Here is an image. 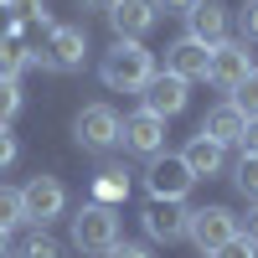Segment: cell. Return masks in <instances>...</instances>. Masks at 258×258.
Returning a JSON list of instances; mask_svg holds the SVG:
<instances>
[{
    "label": "cell",
    "instance_id": "1",
    "mask_svg": "<svg viewBox=\"0 0 258 258\" xmlns=\"http://www.w3.org/2000/svg\"><path fill=\"white\" fill-rule=\"evenodd\" d=\"M98 78H103V88H114V93H145V83L155 78V57H150L140 41H119L114 36V47L98 62Z\"/></svg>",
    "mask_w": 258,
    "mask_h": 258
},
{
    "label": "cell",
    "instance_id": "2",
    "mask_svg": "<svg viewBox=\"0 0 258 258\" xmlns=\"http://www.w3.org/2000/svg\"><path fill=\"white\" fill-rule=\"evenodd\" d=\"M114 243H119V217H114V207H103V202L78 207V217H73V248L88 253V258H103Z\"/></svg>",
    "mask_w": 258,
    "mask_h": 258
},
{
    "label": "cell",
    "instance_id": "3",
    "mask_svg": "<svg viewBox=\"0 0 258 258\" xmlns=\"http://www.w3.org/2000/svg\"><path fill=\"white\" fill-rule=\"evenodd\" d=\"M191 186H197V176H191L186 160L170 155V150H160V155L145 165V191H150V202H181Z\"/></svg>",
    "mask_w": 258,
    "mask_h": 258
},
{
    "label": "cell",
    "instance_id": "4",
    "mask_svg": "<svg viewBox=\"0 0 258 258\" xmlns=\"http://www.w3.org/2000/svg\"><path fill=\"white\" fill-rule=\"evenodd\" d=\"M186 238L212 258L227 238H238V217H232L227 207H191V217H186Z\"/></svg>",
    "mask_w": 258,
    "mask_h": 258
},
{
    "label": "cell",
    "instance_id": "5",
    "mask_svg": "<svg viewBox=\"0 0 258 258\" xmlns=\"http://www.w3.org/2000/svg\"><path fill=\"white\" fill-rule=\"evenodd\" d=\"M73 135L83 150H114L119 135H124V119L109 109V103H88L78 119H73Z\"/></svg>",
    "mask_w": 258,
    "mask_h": 258
},
{
    "label": "cell",
    "instance_id": "6",
    "mask_svg": "<svg viewBox=\"0 0 258 258\" xmlns=\"http://www.w3.org/2000/svg\"><path fill=\"white\" fill-rule=\"evenodd\" d=\"M21 202H26V222L47 227L62 217V207H68V191H62L57 176H31L26 186H21Z\"/></svg>",
    "mask_w": 258,
    "mask_h": 258
},
{
    "label": "cell",
    "instance_id": "7",
    "mask_svg": "<svg viewBox=\"0 0 258 258\" xmlns=\"http://www.w3.org/2000/svg\"><path fill=\"white\" fill-rule=\"evenodd\" d=\"M248 73H253V52H248V41H217V47H212L207 83H217L222 93H232Z\"/></svg>",
    "mask_w": 258,
    "mask_h": 258
},
{
    "label": "cell",
    "instance_id": "8",
    "mask_svg": "<svg viewBox=\"0 0 258 258\" xmlns=\"http://www.w3.org/2000/svg\"><path fill=\"white\" fill-rule=\"evenodd\" d=\"M83 57H88V36H83V26H52L47 52H41V68H52V73H78Z\"/></svg>",
    "mask_w": 258,
    "mask_h": 258
},
{
    "label": "cell",
    "instance_id": "9",
    "mask_svg": "<svg viewBox=\"0 0 258 258\" xmlns=\"http://www.w3.org/2000/svg\"><path fill=\"white\" fill-rule=\"evenodd\" d=\"M160 16L165 11L155 6V0H119V6L109 11V26H114L119 41H140V36H150L160 26Z\"/></svg>",
    "mask_w": 258,
    "mask_h": 258
},
{
    "label": "cell",
    "instance_id": "10",
    "mask_svg": "<svg viewBox=\"0 0 258 258\" xmlns=\"http://www.w3.org/2000/svg\"><path fill=\"white\" fill-rule=\"evenodd\" d=\"M119 145H124V150H135V155H145V160H155L160 150H165V119H160V114H150V109H135V114L124 119Z\"/></svg>",
    "mask_w": 258,
    "mask_h": 258
},
{
    "label": "cell",
    "instance_id": "11",
    "mask_svg": "<svg viewBox=\"0 0 258 258\" xmlns=\"http://www.w3.org/2000/svg\"><path fill=\"white\" fill-rule=\"evenodd\" d=\"M186 88H191L186 78H176V73H155V78L145 83V93H140V98H145L140 109H150V114H160V119H176V114L186 109V98H191Z\"/></svg>",
    "mask_w": 258,
    "mask_h": 258
},
{
    "label": "cell",
    "instance_id": "12",
    "mask_svg": "<svg viewBox=\"0 0 258 258\" xmlns=\"http://www.w3.org/2000/svg\"><path fill=\"white\" fill-rule=\"evenodd\" d=\"M207 68H212V47L197 36H181L165 47V73H176L186 83H207Z\"/></svg>",
    "mask_w": 258,
    "mask_h": 258
},
{
    "label": "cell",
    "instance_id": "13",
    "mask_svg": "<svg viewBox=\"0 0 258 258\" xmlns=\"http://www.w3.org/2000/svg\"><path fill=\"white\" fill-rule=\"evenodd\" d=\"M181 160H186V170L197 181H217L222 170H227V145H217V140H207L202 129L186 140V150H181Z\"/></svg>",
    "mask_w": 258,
    "mask_h": 258
},
{
    "label": "cell",
    "instance_id": "14",
    "mask_svg": "<svg viewBox=\"0 0 258 258\" xmlns=\"http://www.w3.org/2000/svg\"><path fill=\"white\" fill-rule=\"evenodd\" d=\"M186 217H191V207H181V202H150L140 212V222H145V232L155 243H181L186 238Z\"/></svg>",
    "mask_w": 258,
    "mask_h": 258
},
{
    "label": "cell",
    "instance_id": "15",
    "mask_svg": "<svg viewBox=\"0 0 258 258\" xmlns=\"http://www.w3.org/2000/svg\"><path fill=\"white\" fill-rule=\"evenodd\" d=\"M186 36L207 41V47L227 41V6H222V0H197V6L186 11Z\"/></svg>",
    "mask_w": 258,
    "mask_h": 258
},
{
    "label": "cell",
    "instance_id": "16",
    "mask_svg": "<svg viewBox=\"0 0 258 258\" xmlns=\"http://www.w3.org/2000/svg\"><path fill=\"white\" fill-rule=\"evenodd\" d=\"M243 129H248V114H243L232 98H222L217 109H207V119H202V135H207V140H217V145H238V140H243Z\"/></svg>",
    "mask_w": 258,
    "mask_h": 258
},
{
    "label": "cell",
    "instance_id": "17",
    "mask_svg": "<svg viewBox=\"0 0 258 258\" xmlns=\"http://www.w3.org/2000/svg\"><path fill=\"white\" fill-rule=\"evenodd\" d=\"M26 68H41V57H36V52H26L16 36H11V41H0V78L21 83V73H26Z\"/></svg>",
    "mask_w": 258,
    "mask_h": 258
},
{
    "label": "cell",
    "instance_id": "18",
    "mask_svg": "<svg viewBox=\"0 0 258 258\" xmlns=\"http://www.w3.org/2000/svg\"><path fill=\"white\" fill-rule=\"evenodd\" d=\"M16 258H62V243L52 238L47 227H36L31 238H21V248H16Z\"/></svg>",
    "mask_w": 258,
    "mask_h": 258
},
{
    "label": "cell",
    "instance_id": "19",
    "mask_svg": "<svg viewBox=\"0 0 258 258\" xmlns=\"http://www.w3.org/2000/svg\"><path fill=\"white\" fill-rule=\"evenodd\" d=\"M26 222V202H21V186H0V232H11Z\"/></svg>",
    "mask_w": 258,
    "mask_h": 258
},
{
    "label": "cell",
    "instance_id": "20",
    "mask_svg": "<svg viewBox=\"0 0 258 258\" xmlns=\"http://www.w3.org/2000/svg\"><path fill=\"white\" fill-rule=\"evenodd\" d=\"M232 186H238L248 202H258V155H238V165H232Z\"/></svg>",
    "mask_w": 258,
    "mask_h": 258
},
{
    "label": "cell",
    "instance_id": "21",
    "mask_svg": "<svg viewBox=\"0 0 258 258\" xmlns=\"http://www.w3.org/2000/svg\"><path fill=\"white\" fill-rule=\"evenodd\" d=\"M227 98L238 103V109H243L248 119H258V68H253V73H248V78H243V83H238V88H232Z\"/></svg>",
    "mask_w": 258,
    "mask_h": 258
},
{
    "label": "cell",
    "instance_id": "22",
    "mask_svg": "<svg viewBox=\"0 0 258 258\" xmlns=\"http://www.w3.org/2000/svg\"><path fill=\"white\" fill-rule=\"evenodd\" d=\"M98 202L103 207H109V202H119V197H129V181H124V170H103V176H98Z\"/></svg>",
    "mask_w": 258,
    "mask_h": 258
},
{
    "label": "cell",
    "instance_id": "23",
    "mask_svg": "<svg viewBox=\"0 0 258 258\" xmlns=\"http://www.w3.org/2000/svg\"><path fill=\"white\" fill-rule=\"evenodd\" d=\"M16 114H21V83L0 78V124H11Z\"/></svg>",
    "mask_w": 258,
    "mask_h": 258
},
{
    "label": "cell",
    "instance_id": "24",
    "mask_svg": "<svg viewBox=\"0 0 258 258\" xmlns=\"http://www.w3.org/2000/svg\"><path fill=\"white\" fill-rule=\"evenodd\" d=\"M212 258H258V243L238 232V238H227V243H222L217 253H212Z\"/></svg>",
    "mask_w": 258,
    "mask_h": 258
},
{
    "label": "cell",
    "instance_id": "25",
    "mask_svg": "<svg viewBox=\"0 0 258 258\" xmlns=\"http://www.w3.org/2000/svg\"><path fill=\"white\" fill-rule=\"evenodd\" d=\"M21 11H26V21L31 26H52V11H47V0H16Z\"/></svg>",
    "mask_w": 258,
    "mask_h": 258
},
{
    "label": "cell",
    "instance_id": "26",
    "mask_svg": "<svg viewBox=\"0 0 258 258\" xmlns=\"http://www.w3.org/2000/svg\"><path fill=\"white\" fill-rule=\"evenodd\" d=\"M16 155H21V145H16V135H11V124H0V170L16 165Z\"/></svg>",
    "mask_w": 258,
    "mask_h": 258
},
{
    "label": "cell",
    "instance_id": "27",
    "mask_svg": "<svg viewBox=\"0 0 258 258\" xmlns=\"http://www.w3.org/2000/svg\"><path fill=\"white\" fill-rule=\"evenodd\" d=\"M238 21H243V41H258V0H248Z\"/></svg>",
    "mask_w": 258,
    "mask_h": 258
},
{
    "label": "cell",
    "instance_id": "28",
    "mask_svg": "<svg viewBox=\"0 0 258 258\" xmlns=\"http://www.w3.org/2000/svg\"><path fill=\"white\" fill-rule=\"evenodd\" d=\"M238 232L258 243V202H248V217H238Z\"/></svg>",
    "mask_w": 258,
    "mask_h": 258
},
{
    "label": "cell",
    "instance_id": "29",
    "mask_svg": "<svg viewBox=\"0 0 258 258\" xmlns=\"http://www.w3.org/2000/svg\"><path fill=\"white\" fill-rule=\"evenodd\" d=\"M103 258H150V248H140V243H114Z\"/></svg>",
    "mask_w": 258,
    "mask_h": 258
},
{
    "label": "cell",
    "instance_id": "30",
    "mask_svg": "<svg viewBox=\"0 0 258 258\" xmlns=\"http://www.w3.org/2000/svg\"><path fill=\"white\" fill-rule=\"evenodd\" d=\"M238 150H243V155H258V119H248V129H243Z\"/></svg>",
    "mask_w": 258,
    "mask_h": 258
},
{
    "label": "cell",
    "instance_id": "31",
    "mask_svg": "<svg viewBox=\"0 0 258 258\" xmlns=\"http://www.w3.org/2000/svg\"><path fill=\"white\" fill-rule=\"evenodd\" d=\"M155 6H160V11H165V16H186V11H191V6H197V0H155Z\"/></svg>",
    "mask_w": 258,
    "mask_h": 258
},
{
    "label": "cell",
    "instance_id": "32",
    "mask_svg": "<svg viewBox=\"0 0 258 258\" xmlns=\"http://www.w3.org/2000/svg\"><path fill=\"white\" fill-rule=\"evenodd\" d=\"M16 36V16H11V6H0V41H11Z\"/></svg>",
    "mask_w": 258,
    "mask_h": 258
},
{
    "label": "cell",
    "instance_id": "33",
    "mask_svg": "<svg viewBox=\"0 0 258 258\" xmlns=\"http://www.w3.org/2000/svg\"><path fill=\"white\" fill-rule=\"evenodd\" d=\"M83 6H88V11H103V16H109V11L119 6V0H83Z\"/></svg>",
    "mask_w": 258,
    "mask_h": 258
},
{
    "label": "cell",
    "instance_id": "34",
    "mask_svg": "<svg viewBox=\"0 0 258 258\" xmlns=\"http://www.w3.org/2000/svg\"><path fill=\"white\" fill-rule=\"evenodd\" d=\"M0 258H11V232H0Z\"/></svg>",
    "mask_w": 258,
    "mask_h": 258
},
{
    "label": "cell",
    "instance_id": "35",
    "mask_svg": "<svg viewBox=\"0 0 258 258\" xmlns=\"http://www.w3.org/2000/svg\"><path fill=\"white\" fill-rule=\"evenodd\" d=\"M0 6H16V0H0Z\"/></svg>",
    "mask_w": 258,
    "mask_h": 258
}]
</instances>
